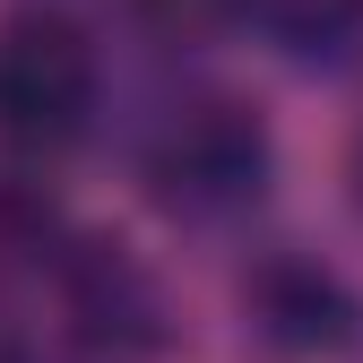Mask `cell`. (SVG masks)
Wrapping results in <instances>:
<instances>
[{
  "mask_svg": "<svg viewBox=\"0 0 363 363\" xmlns=\"http://www.w3.org/2000/svg\"><path fill=\"white\" fill-rule=\"evenodd\" d=\"M147 9V26H164V35H225V26H242V9L251 0H139Z\"/></svg>",
  "mask_w": 363,
  "mask_h": 363,
  "instance_id": "cell-5",
  "label": "cell"
},
{
  "mask_svg": "<svg viewBox=\"0 0 363 363\" xmlns=\"http://www.w3.org/2000/svg\"><path fill=\"white\" fill-rule=\"evenodd\" d=\"M0 363H43V354H35V337H26V320H18L9 303H0Z\"/></svg>",
  "mask_w": 363,
  "mask_h": 363,
  "instance_id": "cell-6",
  "label": "cell"
},
{
  "mask_svg": "<svg viewBox=\"0 0 363 363\" xmlns=\"http://www.w3.org/2000/svg\"><path fill=\"white\" fill-rule=\"evenodd\" d=\"M242 26H259L286 61L320 69V61H346L363 43V0H251Z\"/></svg>",
  "mask_w": 363,
  "mask_h": 363,
  "instance_id": "cell-4",
  "label": "cell"
},
{
  "mask_svg": "<svg viewBox=\"0 0 363 363\" xmlns=\"http://www.w3.org/2000/svg\"><path fill=\"white\" fill-rule=\"evenodd\" d=\"M251 311H259V329L277 337V346H337V337L354 329V303H346V294L320 277V268H303V259L259 268Z\"/></svg>",
  "mask_w": 363,
  "mask_h": 363,
  "instance_id": "cell-3",
  "label": "cell"
},
{
  "mask_svg": "<svg viewBox=\"0 0 363 363\" xmlns=\"http://www.w3.org/2000/svg\"><path fill=\"white\" fill-rule=\"evenodd\" d=\"M268 130L251 104L234 96H191V104H173L156 121V139H147V199L182 225H225V216H242L259 208L268 191Z\"/></svg>",
  "mask_w": 363,
  "mask_h": 363,
  "instance_id": "cell-1",
  "label": "cell"
},
{
  "mask_svg": "<svg viewBox=\"0 0 363 363\" xmlns=\"http://www.w3.org/2000/svg\"><path fill=\"white\" fill-rule=\"evenodd\" d=\"M96 43L61 9H9L0 18V147L18 156H61L96 121Z\"/></svg>",
  "mask_w": 363,
  "mask_h": 363,
  "instance_id": "cell-2",
  "label": "cell"
}]
</instances>
